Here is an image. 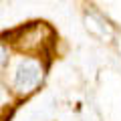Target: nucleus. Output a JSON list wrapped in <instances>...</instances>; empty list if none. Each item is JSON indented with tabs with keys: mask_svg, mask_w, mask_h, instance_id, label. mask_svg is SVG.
<instances>
[{
	"mask_svg": "<svg viewBox=\"0 0 121 121\" xmlns=\"http://www.w3.org/2000/svg\"><path fill=\"white\" fill-rule=\"evenodd\" d=\"M40 81V65L35 60H22L14 75V87L18 93H30Z\"/></svg>",
	"mask_w": 121,
	"mask_h": 121,
	"instance_id": "obj_1",
	"label": "nucleus"
},
{
	"mask_svg": "<svg viewBox=\"0 0 121 121\" xmlns=\"http://www.w3.org/2000/svg\"><path fill=\"white\" fill-rule=\"evenodd\" d=\"M4 63H6V51H4V47L0 44V69L4 67Z\"/></svg>",
	"mask_w": 121,
	"mask_h": 121,
	"instance_id": "obj_2",
	"label": "nucleus"
}]
</instances>
